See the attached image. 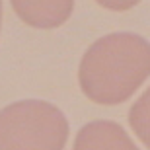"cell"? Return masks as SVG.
<instances>
[{"instance_id":"obj_1","label":"cell","mask_w":150,"mask_h":150,"mask_svg":"<svg viewBox=\"0 0 150 150\" xmlns=\"http://www.w3.org/2000/svg\"><path fill=\"white\" fill-rule=\"evenodd\" d=\"M150 76V43L129 31L109 33L90 45L78 67V84L101 105L127 101Z\"/></svg>"},{"instance_id":"obj_2","label":"cell","mask_w":150,"mask_h":150,"mask_svg":"<svg viewBox=\"0 0 150 150\" xmlns=\"http://www.w3.org/2000/svg\"><path fill=\"white\" fill-rule=\"evenodd\" d=\"M67 139V117L49 101L23 100L0 109V150H62Z\"/></svg>"},{"instance_id":"obj_3","label":"cell","mask_w":150,"mask_h":150,"mask_svg":"<svg viewBox=\"0 0 150 150\" xmlns=\"http://www.w3.org/2000/svg\"><path fill=\"white\" fill-rule=\"evenodd\" d=\"M23 23L37 29H55L67 22L74 10V0H10Z\"/></svg>"},{"instance_id":"obj_4","label":"cell","mask_w":150,"mask_h":150,"mask_svg":"<svg viewBox=\"0 0 150 150\" xmlns=\"http://www.w3.org/2000/svg\"><path fill=\"white\" fill-rule=\"evenodd\" d=\"M72 150H140L127 131L113 121H92L78 131Z\"/></svg>"},{"instance_id":"obj_5","label":"cell","mask_w":150,"mask_h":150,"mask_svg":"<svg viewBox=\"0 0 150 150\" xmlns=\"http://www.w3.org/2000/svg\"><path fill=\"white\" fill-rule=\"evenodd\" d=\"M129 123L133 127V133L150 150V86L129 109Z\"/></svg>"},{"instance_id":"obj_6","label":"cell","mask_w":150,"mask_h":150,"mask_svg":"<svg viewBox=\"0 0 150 150\" xmlns=\"http://www.w3.org/2000/svg\"><path fill=\"white\" fill-rule=\"evenodd\" d=\"M96 2L101 8H107V10H111V12H125V10L134 8L140 0H96Z\"/></svg>"},{"instance_id":"obj_7","label":"cell","mask_w":150,"mask_h":150,"mask_svg":"<svg viewBox=\"0 0 150 150\" xmlns=\"http://www.w3.org/2000/svg\"><path fill=\"white\" fill-rule=\"evenodd\" d=\"M0 28H2V0H0Z\"/></svg>"}]
</instances>
